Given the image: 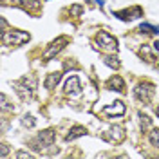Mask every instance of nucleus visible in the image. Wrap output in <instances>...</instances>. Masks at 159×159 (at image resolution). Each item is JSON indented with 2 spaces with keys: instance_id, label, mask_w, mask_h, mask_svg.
I'll return each mask as SVG.
<instances>
[{
  "instance_id": "f257e3e1",
  "label": "nucleus",
  "mask_w": 159,
  "mask_h": 159,
  "mask_svg": "<svg viewBox=\"0 0 159 159\" xmlns=\"http://www.w3.org/2000/svg\"><path fill=\"white\" fill-rule=\"evenodd\" d=\"M13 85H15V89L22 99H31L34 94V89H36V78L34 76H24L22 80L15 81Z\"/></svg>"
},
{
  "instance_id": "f03ea898",
  "label": "nucleus",
  "mask_w": 159,
  "mask_h": 159,
  "mask_svg": "<svg viewBox=\"0 0 159 159\" xmlns=\"http://www.w3.org/2000/svg\"><path fill=\"white\" fill-rule=\"evenodd\" d=\"M54 139H56V132L52 129H47L43 130V132H40L36 138L31 141V147L34 150H47L49 147H52V143H54Z\"/></svg>"
},
{
  "instance_id": "7ed1b4c3",
  "label": "nucleus",
  "mask_w": 159,
  "mask_h": 159,
  "mask_svg": "<svg viewBox=\"0 0 159 159\" xmlns=\"http://www.w3.org/2000/svg\"><path fill=\"white\" fill-rule=\"evenodd\" d=\"M29 33H24V31H16V29H11V31H2V42L4 45H22L25 42H29Z\"/></svg>"
},
{
  "instance_id": "20e7f679",
  "label": "nucleus",
  "mask_w": 159,
  "mask_h": 159,
  "mask_svg": "<svg viewBox=\"0 0 159 159\" xmlns=\"http://www.w3.org/2000/svg\"><path fill=\"white\" fill-rule=\"evenodd\" d=\"M96 42H98V47L101 51H107V52H116L118 51V40L114 36H110L109 33H105V31L98 33Z\"/></svg>"
},
{
  "instance_id": "39448f33",
  "label": "nucleus",
  "mask_w": 159,
  "mask_h": 159,
  "mask_svg": "<svg viewBox=\"0 0 159 159\" xmlns=\"http://www.w3.org/2000/svg\"><path fill=\"white\" fill-rule=\"evenodd\" d=\"M154 92H156V87L148 83V81H143V83H138L136 85V89H134V94H136V98L139 101H143V103H148L152 96H154Z\"/></svg>"
},
{
  "instance_id": "423d86ee",
  "label": "nucleus",
  "mask_w": 159,
  "mask_h": 159,
  "mask_svg": "<svg viewBox=\"0 0 159 159\" xmlns=\"http://www.w3.org/2000/svg\"><path fill=\"white\" fill-rule=\"evenodd\" d=\"M65 43H69V38H67V36H60V38H56L49 47L45 49V52H43V61H49L51 58H54L60 51L65 47Z\"/></svg>"
},
{
  "instance_id": "0eeeda50",
  "label": "nucleus",
  "mask_w": 159,
  "mask_h": 159,
  "mask_svg": "<svg viewBox=\"0 0 159 159\" xmlns=\"http://www.w3.org/2000/svg\"><path fill=\"white\" fill-rule=\"evenodd\" d=\"M101 138L105 139V141H109V143H121L123 139H125V130L121 129V127H112L109 132H105Z\"/></svg>"
},
{
  "instance_id": "6e6552de",
  "label": "nucleus",
  "mask_w": 159,
  "mask_h": 159,
  "mask_svg": "<svg viewBox=\"0 0 159 159\" xmlns=\"http://www.w3.org/2000/svg\"><path fill=\"white\" fill-rule=\"evenodd\" d=\"M65 92L70 94V96H80V94H81V87H80L78 76H70V78L65 81Z\"/></svg>"
},
{
  "instance_id": "1a4fd4ad",
  "label": "nucleus",
  "mask_w": 159,
  "mask_h": 159,
  "mask_svg": "<svg viewBox=\"0 0 159 159\" xmlns=\"http://www.w3.org/2000/svg\"><path fill=\"white\" fill-rule=\"evenodd\" d=\"M105 116H123L125 114V105L123 101H114V105H107L101 110Z\"/></svg>"
},
{
  "instance_id": "9d476101",
  "label": "nucleus",
  "mask_w": 159,
  "mask_h": 159,
  "mask_svg": "<svg viewBox=\"0 0 159 159\" xmlns=\"http://www.w3.org/2000/svg\"><path fill=\"white\" fill-rule=\"evenodd\" d=\"M107 87L112 90H118V92H123L125 90V81L119 78V76H112V78L107 81Z\"/></svg>"
},
{
  "instance_id": "9b49d317",
  "label": "nucleus",
  "mask_w": 159,
  "mask_h": 159,
  "mask_svg": "<svg viewBox=\"0 0 159 159\" xmlns=\"http://www.w3.org/2000/svg\"><path fill=\"white\" fill-rule=\"evenodd\" d=\"M116 16H119V18L123 20H132V18H138V16H141V9L139 7H132V9H127V11H119V13H116Z\"/></svg>"
},
{
  "instance_id": "f8f14e48",
  "label": "nucleus",
  "mask_w": 159,
  "mask_h": 159,
  "mask_svg": "<svg viewBox=\"0 0 159 159\" xmlns=\"http://www.w3.org/2000/svg\"><path fill=\"white\" fill-rule=\"evenodd\" d=\"M61 80V72H51L49 76L45 78V89H54L56 85H58V81Z\"/></svg>"
},
{
  "instance_id": "ddd939ff",
  "label": "nucleus",
  "mask_w": 159,
  "mask_h": 159,
  "mask_svg": "<svg viewBox=\"0 0 159 159\" xmlns=\"http://www.w3.org/2000/svg\"><path fill=\"white\" fill-rule=\"evenodd\" d=\"M87 134V130H85V127H74V129L70 130L69 134H67V141H74L76 138H81V136H85Z\"/></svg>"
},
{
  "instance_id": "4468645a",
  "label": "nucleus",
  "mask_w": 159,
  "mask_h": 159,
  "mask_svg": "<svg viewBox=\"0 0 159 159\" xmlns=\"http://www.w3.org/2000/svg\"><path fill=\"white\" fill-rule=\"evenodd\" d=\"M139 31H141V33H147V34H157L159 27L150 25V24H141V25H139Z\"/></svg>"
},
{
  "instance_id": "2eb2a0df",
  "label": "nucleus",
  "mask_w": 159,
  "mask_h": 159,
  "mask_svg": "<svg viewBox=\"0 0 159 159\" xmlns=\"http://www.w3.org/2000/svg\"><path fill=\"white\" fill-rule=\"evenodd\" d=\"M150 143H152V145H154V147H157L159 148V129H156V130H152V132H150Z\"/></svg>"
},
{
  "instance_id": "dca6fc26",
  "label": "nucleus",
  "mask_w": 159,
  "mask_h": 159,
  "mask_svg": "<svg viewBox=\"0 0 159 159\" xmlns=\"http://www.w3.org/2000/svg\"><path fill=\"white\" fill-rule=\"evenodd\" d=\"M105 63H107L109 67L119 69V61H118V58H112V56H107V58H105Z\"/></svg>"
},
{
  "instance_id": "f3484780",
  "label": "nucleus",
  "mask_w": 159,
  "mask_h": 159,
  "mask_svg": "<svg viewBox=\"0 0 159 159\" xmlns=\"http://www.w3.org/2000/svg\"><path fill=\"white\" fill-rule=\"evenodd\" d=\"M22 123H24L25 127H33V125H34V119H33V116H31V114H25V116H24V119H22Z\"/></svg>"
},
{
  "instance_id": "a211bd4d",
  "label": "nucleus",
  "mask_w": 159,
  "mask_h": 159,
  "mask_svg": "<svg viewBox=\"0 0 159 159\" xmlns=\"http://www.w3.org/2000/svg\"><path fill=\"white\" fill-rule=\"evenodd\" d=\"M13 4H18V6H24V7H27V6H31V2L33 0H11Z\"/></svg>"
},
{
  "instance_id": "6ab92c4d",
  "label": "nucleus",
  "mask_w": 159,
  "mask_h": 159,
  "mask_svg": "<svg viewBox=\"0 0 159 159\" xmlns=\"http://www.w3.org/2000/svg\"><path fill=\"white\" fill-rule=\"evenodd\" d=\"M16 157H31V154H29V152H18V154H16Z\"/></svg>"
},
{
  "instance_id": "aec40b11",
  "label": "nucleus",
  "mask_w": 159,
  "mask_h": 159,
  "mask_svg": "<svg viewBox=\"0 0 159 159\" xmlns=\"http://www.w3.org/2000/svg\"><path fill=\"white\" fill-rule=\"evenodd\" d=\"M6 154H7V145H2V157H6Z\"/></svg>"
},
{
  "instance_id": "412c9836",
  "label": "nucleus",
  "mask_w": 159,
  "mask_h": 159,
  "mask_svg": "<svg viewBox=\"0 0 159 159\" xmlns=\"http://www.w3.org/2000/svg\"><path fill=\"white\" fill-rule=\"evenodd\" d=\"M154 49H156V51H159V40L156 42V43H154Z\"/></svg>"
},
{
  "instance_id": "4be33fe9",
  "label": "nucleus",
  "mask_w": 159,
  "mask_h": 159,
  "mask_svg": "<svg viewBox=\"0 0 159 159\" xmlns=\"http://www.w3.org/2000/svg\"><path fill=\"white\" fill-rule=\"evenodd\" d=\"M96 2H98L99 6H103V0H96Z\"/></svg>"
},
{
  "instance_id": "5701e85b",
  "label": "nucleus",
  "mask_w": 159,
  "mask_h": 159,
  "mask_svg": "<svg viewBox=\"0 0 159 159\" xmlns=\"http://www.w3.org/2000/svg\"><path fill=\"white\" fill-rule=\"evenodd\" d=\"M156 114H157V118H159V107H157V109H156Z\"/></svg>"
}]
</instances>
